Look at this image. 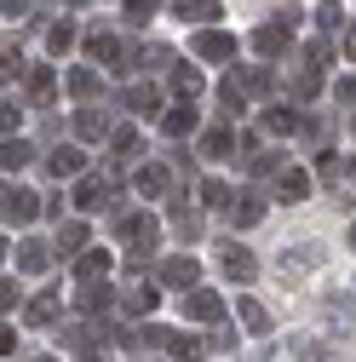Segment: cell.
<instances>
[{
	"mask_svg": "<svg viewBox=\"0 0 356 362\" xmlns=\"http://www.w3.org/2000/svg\"><path fill=\"white\" fill-rule=\"evenodd\" d=\"M115 230H121L126 242H138V247H132V259H126L132 270H138V264L155 253V236H161V224H155L150 213H121V218H115Z\"/></svg>",
	"mask_w": 356,
	"mask_h": 362,
	"instance_id": "obj_1",
	"label": "cell"
},
{
	"mask_svg": "<svg viewBox=\"0 0 356 362\" xmlns=\"http://www.w3.org/2000/svg\"><path fill=\"white\" fill-rule=\"evenodd\" d=\"M293 18H299V12H282L276 23H259V29H253V52H259V58H282V52L293 47Z\"/></svg>",
	"mask_w": 356,
	"mask_h": 362,
	"instance_id": "obj_2",
	"label": "cell"
},
{
	"mask_svg": "<svg viewBox=\"0 0 356 362\" xmlns=\"http://www.w3.org/2000/svg\"><path fill=\"white\" fill-rule=\"evenodd\" d=\"M190 52L207 58V64H230V58H236V35H225V29H196Z\"/></svg>",
	"mask_w": 356,
	"mask_h": 362,
	"instance_id": "obj_3",
	"label": "cell"
},
{
	"mask_svg": "<svg viewBox=\"0 0 356 362\" xmlns=\"http://www.w3.org/2000/svg\"><path fill=\"white\" fill-rule=\"evenodd\" d=\"M0 213H6V224H35L40 218V196L35 190H0Z\"/></svg>",
	"mask_w": 356,
	"mask_h": 362,
	"instance_id": "obj_4",
	"label": "cell"
},
{
	"mask_svg": "<svg viewBox=\"0 0 356 362\" xmlns=\"http://www.w3.org/2000/svg\"><path fill=\"white\" fill-rule=\"evenodd\" d=\"M81 213H98V207H109V178H93V173H81L75 178V196H69Z\"/></svg>",
	"mask_w": 356,
	"mask_h": 362,
	"instance_id": "obj_5",
	"label": "cell"
},
{
	"mask_svg": "<svg viewBox=\"0 0 356 362\" xmlns=\"http://www.w3.org/2000/svg\"><path fill=\"white\" fill-rule=\"evenodd\" d=\"M161 282H167V288H196V282H201L196 253H172V259H161Z\"/></svg>",
	"mask_w": 356,
	"mask_h": 362,
	"instance_id": "obj_6",
	"label": "cell"
},
{
	"mask_svg": "<svg viewBox=\"0 0 356 362\" xmlns=\"http://www.w3.org/2000/svg\"><path fill=\"white\" fill-rule=\"evenodd\" d=\"M184 316H190V322H218V316H225V299H218V293H207L201 282L184 293Z\"/></svg>",
	"mask_w": 356,
	"mask_h": 362,
	"instance_id": "obj_7",
	"label": "cell"
},
{
	"mask_svg": "<svg viewBox=\"0 0 356 362\" xmlns=\"http://www.w3.org/2000/svg\"><path fill=\"white\" fill-rule=\"evenodd\" d=\"M218 264H225V276H230V282H242V288L259 276V259H253L247 247H236V242H230L225 253H218Z\"/></svg>",
	"mask_w": 356,
	"mask_h": 362,
	"instance_id": "obj_8",
	"label": "cell"
},
{
	"mask_svg": "<svg viewBox=\"0 0 356 362\" xmlns=\"http://www.w3.org/2000/svg\"><path fill=\"white\" fill-rule=\"evenodd\" d=\"M109 270H115L109 247H81V253H75V276H81V282H98V276H109Z\"/></svg>",
	"mask_w": 356,
	"mask_h": 362,
	"instance_id": "obj_9",
	"label": "cell"
},
{
	"mask_svg": "<svg viewBox=\"0 0 356 362\" xmlns=\"http://www.w3.org/2000/svg\"><path fill=\"white\" fill-rule=\"evenodd\" d=\"M196 127H201V115L190 110V98H178V110H167V115H161V132H167V139H190Z\"/></svg>",
	"mask_w": 356,
	"mask_h": 362,
	"instance_id": "obj_10",
	"label": "cell"
},
{
	"mask_svg": "<svg viewBox=\"0 0 356 362\" xmlns=\"http://www.w3.org/2000/svg\"><path fill=\"white\" fill-rule=\"evenodd\" d=\"M47 173H52V178H81V173H86V156H81L75 144H58V150L47 156Z\"/></svg>",
	"mask_w": 356,
	"mask_h": 362,
	"instance_id": "obj_11",
	"label": "cell"
},
{
	"mask_svg": "<svg viewBox=\"0 0 356 362\" xmlns=\"http://www.w3.org/2000/svg\"><path fill=\"white\" fill-rule=\"evenodd\" d=\"M276 196H282V202H304V196H310V173H304V167H282V173H276Z\"/></svg>",
	"mask_w": 356,
	"mask_h": 362,
	"instance_id": "obj_12",
	"label": "cell"
},
{
	"mask_svg": "<svg viewBox=\"0 0 356 362\" xmlns=\"http://www.w3.org/2000/svg\"><path fill=\"white\" fill-rule=\"evenodd\" d=\"M121 305H126V316H150V310L161 305V288H155V282H132Z\"/></svg>",
	"mask_w": 356,
	"mask_h": 362,
	"instance_id": "obj_13",
	"label": "cell"
},
{
	"mask_svg": "<svg viewBox=\"0 0 356 362\" xmlns=\"http://www.w3.org/2000/svg\"><path fill=\"white\" fill-rule=\"evenodd\" d=\"M236 316H242V328H247V334H271V310H264L253 293L236 299Z\"/></svg>",
	"mask_w": 356,
	"mask_h": 362,
	"instance_id": "obj_14",
	"label": "cell"
},
{
	"mask_svg": "<svg viewBox=\"0 0 356 362\" xmlns=\"http://www.w3.org/2000/svg\"><path fill=\"white\" fill-rule=\"evenodd\" d=\"M12 253H18V270H29V276H40V270L52 264V247L47 242H18Z\"/></svg>",
	"mask_w": 356,
	"mask_h": 362,
	"instance_id": "obj_15",
	"label": "cell"
},
{
	"mask_svg": "<svg viewBox=\"0 0 356 362\" xmlns=\"http://www.w3.org/2000/svg\"><path fill=\"white\" fill-rule=\"evenodd\" d=\"M230 150H236V132H230V121H225V127H213V132H201V156H207V161H225Z\"/></svg>",
	"mask_w": 356,
	"mask_h": 362,
	"instance_id": "obj_16",
	"label": "cell"
},
{
	"mask_svg": "<svg viewBox=\"0 0 356 362\" xmlns=\"http://www.w3.org/2000/svg\"><path fill=\"white\" fill-rule=\"evenodd\" d=\"M242 86H247V98H264L276 86V75H271V64H242V75H236Z\"/></svg>",
	"mask_w": 356,
	"mask_h": 362,
	"instance_id": "obj_17",
	"label": "cell"
},
{
	"mask_svg": "<svg viewBox=\"0 0 356 362\" xmlns=\"http://www.w3.org/2000/svg\"><path fill=\"white\" fill-rule=\"evenodd\" d=\"M218 104H225V121H236V115L247 110V86H242L236 75H225V81H218Z\"/></svg>",
	"mask_w": 356,
	"mask_h": 362,
	"instance_id": "obj_18",
	"label": "cell"
},
{
	"mask_svg": "<svg viewBox=\"0 0 356 362\" xmlns=\"http://www.w3.org/2000/svg\"><path fill=\"white\" fill-rule=\"evenodd\" d=\"M75 305H81L86 316H104V310H109V282H104V276H98V282H81V299H75Z\"/></svg>",
	"mask_w": 356,
	"mask_h": 362,
	"instance_id": "obj_19",
	"label": "cell"
},
{
	"mask_svg": "<svg viewBox=\"0 0 356 362\" xmlns=\"http://www.w3.org/2000/svg\"><path fill=\"white\" fill-rule=\"evenodd\" d=\"M167 218H172V230L184 236V242H196V236H201V213H196V207H184V202H172V207H167Z\"/></svg>",
	"mask_w": 356,
	"mask_h": 362,
	"instance_id": "obj_20",
	"label": "cell"
},
{
	"mask_svg": "<svg viewBox=\"0 0 356 362\" xmlns=\"http://www.w3.org/2000/svg\"><path fill=\"white\" fill-rule=\"evenodd\" d=\"M230 218L242 224V230H253V224L264 218V196H259V190H242V196H236V213H230Z\"/></svg>",
	"mask_w": 356,
	"mask_h": 362,
	"instance_id": "obj_21",
	"label": "cell"
},
{
	"mask_svg": "<svg viewBox=\"0 0 356 362\" xmlns=\"http://www.w3.org/2000/svg\"><path fill=\"white\" fill-rule=\"evenodd\" d=\"M86 52H93L98 64H109V69H126V64H121V40H115V35H86Z\"/></svg>",
	"mask_w": 356,
	"mask_h": 362,
	"instance_id": "obj_22",
	"label": "cell"
},
{
	"mask_svg": "<svg viewBox=\"0 0 356 362\" xmlns=\"http://www.w3.org/2000/svg\"><path fill=\"white\" fill-rule=\"evenodd\" d=\"M132 185H138V196H150V202H155V196H167V167H155V161H150V167H138V173H132Z\"/></svg>",
	"mask_w": 356,
	"mask_h": 362,
	"instance_id": "obj_23",
	"label": "cell"
},
{
	"mask_svg": "<svg viewBox=\"0 0 356 362\" xmlns=\"http://www.w3.org/2000/svg\"><path fill=\"white\" fill-rule=\"evenodd\" d=\"M35 161V150L23 144V139H6V144H0V173H23Z\"/></svg>",
	"mask_w": 356,
	"mask_h": 362,
	"instance_id": "obj_24",
	"label": "cell"
},
{
	"mask_svg": "<svg viewBox=\"0 0 356 362\" xmlns=\"http://www.w3.org/2000/svg\"><path fill=\"white\" fill-rule=\"evenodd\" d=\"M201 86H207V81H201L196 64H178V69H172V93H178V98H201Z\"/></svg>",
	"mask_w": 356,
	"mask_h": 362,
	"instance_id": "obj_25",
	"label": "cell"
},
{
	"mask_svg": "<svg viewBox=\"0 0 356 362\" xmlns=\"http://www.w3.org/2000/svg\"><path fill=\"white\" fill-rule=\"evenodd\" d=\"M75 132H81V139H93V144H98L104 132H109V115H104V110H93V104H86V110L75 115Z\"/></svg>",
	"mask_w": 356,
	"mask_h": 362,
	"instance_id": "obj_26",
	"label": "cell"
},
{
	"mask_svg": "<svg viewBox=\"0 0 356 362\" xmlns=\"http://www.w3.org/2000/svg\"><path fill=\"white\" fill-rule=\"evenodd\" d=\"M259 121H264V132H271V139H287V132H299V115H293V110H276V104L264 110Z\"/></svg>",
	"mask_w": 356,
	"mask_h": 362,
	"instance_id": "obj_27",
	"label": "cell"
},
{
	"mask_svg": "<svg viewBox=\"0 0 356 362\" xmlns=\"http://www.w3.org/2000/svg\"><path fill=\"white\" fill-rule=\"evenodd\" d=\"M155 104H161V93H155L150 81H138V86L126 93V110H132V115H155Z\"/></svg>",
	"mask_w": 356,
	"mask_h": 362,
	"instance_id": "obj_28",
	"label": "cell"
},
{
	"mask_svg": "<svg viewBox=\"0 0 356 362\" xmlns=\"http://www.w3.org/2000/svg\"><path fill=\"white\" fill-rule=\"evenodd\" d=\"M69 47H75V23H69V18H58V23L47 29V52H52V58H64Z\"/></svg>",
	"mask_w": 356,
	"mask_h": 362,
	"instance_id": "obj_29",
	"label": "cell"
},
{
	"mask_svg": "<svg viewBox=\"0 0 356 362\" xmlns=\"http://www.w3.org/2000/svg\"><path fill=\"white\" fill-rule=\"evenodd\" d=\"M52 93H58V75L52 69H29V98L35 104H52Z\"/></svg>",
	"mask_w": 356,
	"mask_h": 362,
	"instance_id": "obj_30",
	"label": "cell"
},
{
	"mask_svg": "<svg viewBox=\"0 0 356 362\" xmlns=\"http://www.w3.org/2000/svg\"><path fill=\"white\" fill-rule=\"evenodd\" d=\"M172 12H178V18H190V23H213V18H218V0H178Z\"/></svg>",
	"mask_w": 356,
	"mask_h": 362,
	"instance_id": "obj_31",
	"label": "cell"
},
{
	"mask_svg": "<svg viewBox=\"0 0 356 362\" xmlns=\"http://www.w3.org/2000/svg\"><path fill=\"white\" fill-rule=\"evenodd\" d=\"M161 64H172V52L150 40V47H138V52H132V64H126V69H161Z\"/></svg>",
	"mask_w": 356,
	"mask_h": 362,
	"instance_id": "obj_32",
	"label": "cell"
},
{
	"mask_svg": "<svg viewBox=\"0 0 356 362\" xmlns=\"http://www.w3.org/2000/svg\"><path fill=\"white\" fill-rule=\"evenodd\" d=\"M69 93H75L81 104H93V98H98V75H93V69H69Z\"/></svg>",
	"mask_w": 356,
	"mask_h": 362,
	"instance_id": "obj_33",
	"label": "cell"
},
{
	"mask_svg": "<svg viewBox=\"0 0 356 362\" xmlns=\"http://www.w3.org/2000/svg\"><path fill=\"white\" fill-rule=\"evenodd\" d=\"M322 93V69L316 64H304L299 75H293V98H316Z\"/></svg>",
	"mask_w": 356,
	"mask_h": 362,
	"instance_id": "obj_34",
	"label": "cell"
},
{
	"mask_svg": "<svg viewBox=\"0 0 356 362\" xmlns=\"http://www.w3.org/2000/svg\"><path fill=\"white\" fill-rule=\"evenodd\" d=\"M109 150H115V156H132V150H138V121H121V127L109 132Z\"/></svg>",
	"mask_w": 356,
	"mask_h": 362,
	"instance_id": "obj_35",
	"label": "cell"
},
{
	"mask_svg": "<svg viewBox=\"0 0 356 362\" xmlns=\"http://www.w3.org/2000/svg\"><path fill=\"white\" fill-rule=\"evenodd\" d=\"M236 196H230V185L225 178H201V207H230Z\"/></svg>",
	"mask_w": 356,
	"mask_h": 362,
	"instance_id": "obj_36",
	"label": "cell"
},
{
	"mask_svg": "<svg viewBox=\"0 0 356 362\" xmlns=\"http://www.w3.org/2000/svg\"><path fill=\"white\" fill-rule=\"evenodd\" d=\"M293 362H339V356H333L328 345H316V339H299V345H293Z\"/></svg>",
	"mask_w": 356,
	"mask_h": 362,
	"instance_id": "obj_37",
	"label": "cell"
},
{
	"mask_svg": "<svg viewBox=\"0 0 356 362\" xmlns=\"http://www.w3.org/2000/svg\"><path fill=\"white\" fill-rule=\"evenodd\" d=\"M23 316H29L35 328H47V322H58V305H52V299H29V305H23Z\"/></svg>",
	"mask_w": 356,
	"mask_h": 362,
	"instance_id": "obj_38",
	"label": "cell"
},
{
	"mask_svg": "<svg viewBox=\"0 0 356 362\" xmlns=\"http://www.w3.org/2000/svg\"><path fill=\"white\" fill-rule=\"evenodd\" d=\"M167 351H172L178 362H190V356L201 351V339H190V334H167Z\"/></svg>",
	"mask_w": 356,
	"mask_h": 362,
	"instance_id": "obj_39",
	"label": "cell"
},
{
	"mask_svg": "<svg viewBox=\"0 0 356 362\" xmlns=\"http://www.w3.org/2000/svg\"><path fill=\"white\" fill-rule=\"evenodd\" d=\"M58 247H64V253H81V247H86V224H64V230H58Z\"/></svg>",
	"mask_w": 356,
	"mask_h": 362,
	"instance_id": "obj_40",
	"label": "cell"
},
{
	"mask_svg": "<svg viewBox=\"0 0 356 362\" xmlns=\"http://www.w3.org/2000/svg\"><path fill=\"white\" fill-rule=\"evenodd\" d=\"M304 64H316V69H328V64H333V47H328V35H322V40H310V47H304Z\"/></svg>",
	"mask_w": 356,
	"mask_h": 362,
	"instance_id": "obj_41",
	"label": "cell"
},
{
	"mask_svg": "<svg viewBox=\"0 0 356 362\" xmlns=\"http://www.w3.org/2000/svg\"><path fill=\"white\" fill-rule=\"evenodd\" d=\"M18 305H23V288L0 276V316H6V310H18Z\"/></svg>",
	"mask_w": 356,
	"mask_h": 362,
	"instance_id": "obj_42",
	"label": "cell"
},
{
	"mask_svg": "<svg viewBox=\"0 0 356 362\" xmlns=\"http://www.w3.org/2000/svg\"><path fill=\"white\" fill-rule=\"evenodd\" d=\"M333 98H339V104H356V75H339V81H333Z\"/></svg>",
	"mask_w": 356,
	"mask_h": 362,
	"instance_id": "obj_43",
	"label": "cell"
},
{
	"mask_svg": "<svg viewBox=\"0 0 356 362\" xmlns=\"http://www.w3.org/2000/svg\"><path fill=\"white\" fill-rule=\"evenodd\" d=\"M150 12H161V0H126V18H138V23H144Z\"/></svg>",
	"mask_w": 356,
	"mask_h": 362,
	"instance_id": "obj_44",
	"label": "cell"
},
{
	"mask_svg": "<svg viewBox=\"0 0 356 362\" xmlns=\"http://www.w3.org/2000/svg\"><path fill=\"white\" fill-rule=\"evenodd\" d=\"M253 173H259V178H271V173H282V156H253Z\"/></svg>",
	"mask_w": 356,
	"mask_h": 362,
	"instance_id": "obj_45",
	"label": "cell"
},
{
	"mask_svg": "<svg viewBox=\"0 0 356 362\" xmlns=\"http://www.w3.org/2000/svg\"><path fill=\"white\" fill-rule=\"evenodd\" d=\"M29 6H35V0H0V12H6V18H23Z\"/></svg>",
	"mask_w": 356,
	"mask_h": 362,
	"instance_id": "obj_46",
	"label": "cell"
},
{
	"mask_svg": "<svg viewBox=\"0 0 356 362\" xmlns=\"http://www.w3.org/2000/svg\"><path fill=\"white\" fill-rule=\"evenodd\" d=\"M12 351H18V334H12L6 322H0V356H12Z\"/></svg>",
	"mask_w": 356,
	"mask_h": 362,
	"instance_id": "obj_47",
	"label": "cell"
},
{
	"mask_svg": "<svg viewBox=\"0 0 356 362\" xmlns=\"http://www.w3.org/2000/svg\"><path fill=\"white\" fill-rule=\"evenodd\" d=\"M0 132H18V110L12 104H0Z\"/></svg>",
	"mask_w": 356,
	"mask_h": 362,
	"instance_id": "obj_48",
	"label": "cell"
},
{
	"mask_svg": "<svg viewBox=\"0 0 356 362\" xmlns=\"http://www.w3.org/2000/svg\"><path fill=\"white\" fill-rule=\"evenodd\" d=\"M345 58H350V64H356V18H350V23H345Z\"/></svg>",
	"mask_w": 356,
	"mask_h": 362,
	"instance_id": "obj_49",
	"label": "cell"
},
{
	"mask_svg": "<svg viewBox=\"0 0 356 362\" xmlns=\"http://www.w3.org/2000/svg\"><path fill=\"white\" fill-rule=\"evenodd\" d=\"M350 247H356V224H350Z\"/></svg>",
	"mask_w": 356,
	"mask_h": 362,
	"instance_id": "obj_50",
	"label": "cell"
},
{
	"mask_svg": "<svg viewBox=\"0 0 356 362\" xmlns=\"http://www.w3.org/2000/svg\"><path fill=\"white\" fill-rule=\"evenodd\" d=\"M35 362H58V356H35Z\"/></svg>",
	"mask_w": 356,
	"mask_h": 362,
	"instance_id": "obj_51",
	"label": "cell"
},
{
	"mask_svg": "<svg viewBox=\"0 0 356 362\" xmlns=\"http://www.w3.org/2000/svg\"><path fill=\"white\" fill-rule=\"evenodd\" d=\"M350 178H356V161H350Z\"/></svg>",
	"mask_w": 356,
	"mask_h": 362,
	"instance_id": "obj_52",
	"label": "cell"
}]
</instances>
